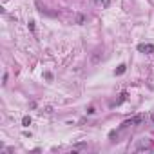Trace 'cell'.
<instances>
[{"instance_id": "cell-1", "label": "cell", "mask_w": 154, "mask_h": 154, "mask_svg": "<svg viewBox=\"0 0 154 154\" xmlns=\"http://www.w3.org/2000/svg\"><path fill=\"white\" fill-rule=\"evenodd\" d=\"M145 120H149L147 114H136V116H132L129 120H125L121 123V129H125V127H131V125H140V123H143Z\"/></svg>"}, {"instance_id": "cell-2", "label": "cell", "mask_w": 154, "mask_h": 154, "mask_svg": "<svg viewBox=\"0 0 154 154\" xmlns=\"http://www.w3.org/2000/svg\"><path fill=\"white\" fill-rule=\"evenodd\" d=\"M150 149H152L150 140H140V143L136 145V152H141V150H150Z\"/></svg>"}, {"instance_id": "cell-3", "label": "cell", "mask_w": 154, "mask_h": 154, "mask_svg": "<svg viewBox=\"0 0 154 154\" xmlns=\"http://www.w3.org/2000/svg\"><path fill=\"white\" fill-rule=\"evenodd\" d=\"M138 51L140 53H145V55H154V45L152 44H140Z\"/></svg>"}, {"instance_id": "cell-4", "label": "cell", "mask_w": 154, "mask_h": 154, "mask_svg": "<svg viewBox=\"0 0 154 154\" xmlns=\"http://www.w3.org/2000/svg\"><path fill=\"white\" fill-rule=\"evenodd\" d=\"M125 100H127V92H121V94H120V98L114 101V104H112V107H118V105H121Z\"/></svg>"}, {"instance_id": "cell-5", "label": "cell", "mask_w": 154, "mask_h": 154, "mask_svg": "<svg viewBox=\"0 0 154 154\" xmlns=\"http://www.w3.org/2000/svg\"><path fill=\"white\" fill-rule=\"evenodd\" d=\"M125 71H127V65H125V64H120V65H118V69L114 71V75H116V76H120V75L125 73Z\"/></svg>"}, {"instance_id": "cell-6", "label": "cell", "mask_w": 154, "mask_h": 154, "mask_svg": "<svg viewBox=\"0 0 154 154\" xmlns=\"http://www.w3.org/2000/svg\"><path fill=\"white\" fill-rule=\"evenodd\" d=\"M96 6H101V7H107L109 6V0H92Z\"/></svg>"}, {"instance_id": "cell-7", "label": "cell", "mask_w": 154, "mask_h": 154, "mask_svg": "<svg viewBox=\"0 0 154 154\" xmlns=\"http://www.w3.org/2000/svg\"><path fill=\"white\" fill-rule=\"evenodd\" d=\"M75 22H76V24H84V22H85V16H84V15H80V13H78V15L75 16Z\"/></svg>"}, {"instance_id": "cell-8", "label": "cell", "mask_w": 154, "mask_h": 154, "mask_svg": "<svg viewBox=\"0 0 154 154\" xmlns=\"http://www.w3.org/2000/svg\"><path fill=\"white\" fill-rule=\"evenodd\" d=\"M22 123H24V127H29V125H31V118H29V116H24Z\"/></svg>"}, {"instance_id": "cell-9", "label": "cell", "mask_w": 154, "mask_h": 154, "mask_svg": "<svg viewBox=\"0 0 154 154\" xmlns=\"http://www.w3.org/2000/svg\"><path fill=\"white\" fill-rule=\"evenodd\" d=\"M29 29H31V31H35V22H33V20L29 22Z\"/></svg>"}]
</instances>
